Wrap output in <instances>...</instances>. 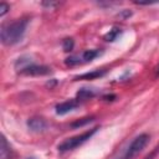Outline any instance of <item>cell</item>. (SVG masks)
Returning a JSON list of instances; mask_svg holds the SVG:
<instances>
[{
	"instance_id": "6da1fadb",
	"label": "cell",
	"mask_w": 159,
	"mask_h": 159,
	"mask_svg": "<svg viewBox=\"0 0 159 159\" xmlns=\"http://www.w3.org/2000/svg\"><path fill=\"white\" fill-rule=\"evenodd\" d=\"M27 24H29L27 19H19L7 25H4L0 32L1 42L6 46H12L19 43L25 36Z\"/></svg>"
},
{
	"instance_id": "7a4b0ae2",
	"label": "cell",
	"mask_w": 159,
	"mask_h": 159,
	"mask_svg": "<svg viewBox=\"0 0 159 159\" xmlns=\"http://www.w3.org/2000/svg\"><path fill=\"white\" fill-rule=\"evenodd\" d=\"M98 128H92V129H88L81 134H77V135H73L71 138H67L65 139L63 142H61L58 145H57V149L58 152H68V150H73L76 149L77 147L82 145L83 143H86L96 132H97Z\"/></svg>"
},
{
	"instance_id": "3957f363",
	"label": "cell",
	"mask_w": 159,
	"mask_h": 159,
	"mask_svg": "<svg viewBox=\"0 0 159 159\" xmlns=\"http://www.w3.org/2000/svg\"><path fill=\"white\" fill-rule=\"evenodd\" d=\"M149 139H150V137L147 133H142V134L137 135L130 142V144L128 145L125 152L119 158H116V159H132V158H134L137 154H139L147 147V144L149 143Z\"/></svg>"
},
{
	"instance_id": "277c9868",
	"label": "cell",
	"mask_w": 159,
	"mask_h": 159,
	"mask_svg": "<svg viewBox=\"0 0 159 159\" xmlns=\"http://www.w3.org/2000/svg\"><path fill=\"white\" fill-rule=\"evenodd\" d=\"M102 55V51L99 50H87L84 52H82V55H77V56H70L66 58L65 63L67 66H76V65H82V63H86V62H91L93 61L96 57L101 56Z\"/></svg>"
},
{
	"instance_id": "5b68a950",
	"label": "cell",
	"mask_w": 159,
	"mask_h": 159,
	"mask_svg": "<svg viewBox=\"0 0 159 159\" xmlns=\"http://www.w3.org/2000/svg\"><path fill=\"white\" fill-rule=\"evenodd\" d=\"M19 72L21 75H25V76H45V75H48L51 72V68L47 66H40V65L30 63V65L25 66L24 68H21Z\"/></svg>"
},
{
	"instance_id": "8992f818",
	"label": "cell",
	"mask_w": 159,
	"mask_h": 159,
	"mask_svg": "<svg viewBox=\"0 0 159 159\" xmlns=\"http://www.w3.org/2000/svg\"><path fill=\"white\" fill-rule=\"evenodd\" d=\"M78 106H80V101L77 98L68 99V101H65V102H62V103H60V104L56 106V113L58 116H63V114H66L68 112L75 111Z\"/></svg>"
},
{
	"instance_id": "52a82bcc",
	"label": "cell",
	"mask_w": 159,
	"mask_h": 159,
	"mask_svg": "<svg viewBox=\"0 0 159 159\" xmlns=\"http://www.w3.org/2000/svg\"><path fill=\"white\" fill-rule=\"evenodd\" d=\"M27 125L34 132H42L47 128V122L41 117H32L27 120Z\"/></svg>"
},
{
	"instance_id": "ba28073f",
	"label": "cell",
	"mask_w": 159,
	"mask_h": 159,
	"mask_svg": "<svg viewBox=\"0 0 159 159\" xmlns=\"http://www.w3.org/2000/svg\"><path fill=\"white\" fill-rule=\"evenodd\" d=\"M106 73L104 70H94L92 72H86L83 75H80L77 77H75V80H94V78H98V77H102L103 75Z\"/></svg>"
},
{
	"instance_id": "9c48e42d",
	"label": "cell",
	"mask_w": 159,
	"mask_h": 159,
	"mask_svg": "<svg viewBox=\"0 0 159 159\" xmlns=\"http://www.w3.org/2000/svg\"><path fill=\"white\" fill-rule=\"evenodd\" d=\"M0 158L1 159H10L11 158V147L6 142V138L1 137V149H0Z\"/></svg>"
},
{
	"instance_id": "30bf717a",
	"label": "cell",
	"mask_w": 159,
	"mask_h": 159,
	"mask_svg": "<svg viewBox=\"0 0 159 159\" xmlns=\"http://www.w3.org/2000/svg\"><path fill=\"white\" fill-rule=\"evenodd\" d=\"M94 96V92L89 88H81L78 92H77V99L78 101H86V99H89Z\"/></svg>"
},
{
	"instance_id": "8fae6325",
	"label": "cell",
	"mask_w": 159,
	"mask_h": 159,
	"mask_svg": "<svg viewBox=\"0 0 159 159\" xmlns=\"http://www.w3.org/2000/svg\"><path fill=\"white\" fill-rule=\"evenodd\" d=\"M122 34V30L118 29V27H113L111 29L106 35H104V40L108 41V42H113L114 40H117V37Z\"/></svg>"
},
{
	"instance_id": "7c38bea8",
	"label": "cell",
	"mask_w": 159,
	"mask_h": 159,
	"mask_svg": "<svg viewBox=\"0 0 159 159\" xmlns=\"http://www.w3.org/2000/svg\"><path fill=\"white\" fill-rule=\"evenodd\" d=\"M72 48H73V40L72 39H65L63 40V50L71 51Z\"/></svg>"
},
{
	"instance_id": "4fadbf2b",
	"label": "cell",
	"mask_w": 159,
	"mask_h": 159,
	"mask_svg": "<svg viewBox=\"0 0 159 159\" xmlns=\"http://www.w3.org/2000/svg\"><path fill=\"white\" fill-rule=\"evenodd\" d=\"M92 120H93L92 117H89V118H83L82 120H78V122H76V123H72V127H82V125H84V124H87V123H91Z\"/></svg>"
},
{
	"instance_id": "5bb4252c",
	"label": "cell",
	"mask_w": 159,
	"mask_h": 159,
	"mask_svg": "<svg viewBox=\"0 0 159 159\" xmlns=\"http://www.w3.org/2000/svg\"><path fill=\"white\" fill-rule=\"evenodd\" d=\"M10 10V6H9V4H6V2H1L0 4V16H4L7 11Z\"/></svg>"
},
{
	"instance_id": "9a60e30c",
	"label": "cell",
	"mask_w": 159,
	"mask_h": 159,
	"mask_svg": "<svg viewBox=\"0 0 159 159\" xmlns=\"http://www.w3.org/2000/svg\"><path fill=\"white\" fill-rule=\"evenodd\" d=\"M155 75L159 76V65H158V67H157V70H155Z\"/></svg>"
},
{
	"instance_id": "2e32d148",
	"label": "cell",
	"mask_w": 159,
	"mask_h": 159,
	"mask_svg": "<svg viewBox=\"0 0 159 159\" xmlns=\"http://www.w3.org/2000/svg\"><path fill=\"white\" fill-rule=\"evenodd\" d=\"M27 159H35V158H27Z\"/></svg>"
}]
</instances>
